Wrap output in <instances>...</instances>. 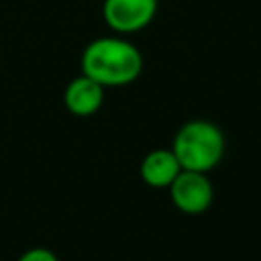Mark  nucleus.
I'll list each match as a JSON object with an SVG mask.
<instances>
[{
	"label": "nucleus",
	"mask_w": 261,
	"mask_h": 261,
	"mask_svg": "<svg viewBox=\"0 0 261 261\" xmlns=\"http://www.w3.org/2000/svg\"><path fill=\"white\" fill-rule=\"evenodd\" d=\"M224 133L210 120H188L173 137L171 151L181 169L208 173L224 157Z\"/></svg>",
	"instance_id": "f03ea898"
},
{
	"label": "nucleus",
	"mask_w": 261,
	"mask_h": 261,
	"mask_svg": "<svg viewBox=\"0 0 261 261\" xmlns=\"http://www.w3.org/2000/svg\"><path fill=\"white\" fill-rule=\"evenodd\" d=\"M179 171H181V165L175 153L165 147L149 151L139 165L141 179L151 188H169L171 181L179 175Z\"/></svg>",
	"instance_id": "423d86ee"
},
{
	"label": "nucleus",
	"mask_w": 261,
	"mask_h": 261,
	"mask_svg": "<svg viewBox=\"0 0 261 261\" xmlns=\"http://www.w3.org/2000/svg\"><path fill=\"white\" fill-rule=\"evenodd\" d=\"M159 8V0H104V22L118 35H133L147 29Z\"/></svg>",
	"instance_id": "7ed1b4c3"
},
{
	"label": "nucleus",
	"mask_w": 261,
	"mask_h": 261,
	"mask_svg": "<svg viewBox=\"0 0 261 261\" xmlns=\"http://www.w3.org/2000/svg\"><path fill=\"white\" fill-rule=\"evenodd\" d=\"M173 206L184 214H202L210 208L214 200L212 181L202 171L181 169L179 175L167 188Z\"/></svg>",
	"instance_id": "20e7f679"
},
{
	"label": "nucleus",
	"mask_w": 261,
	"mask_h": 261,
	"mask_svg": "<svg viewBox=\"0 0 261 261\" xmlns=\"http://www.w3.org/2000/svg\"><path fill=\"white\" fill-rule=\"evenodd\" d=\"M16 261H59V257L47 247H33V249H27Z\"/></svg>",
	"instance_id": "0eeeda50"
},
{
	"label": "nucleus",
	"mask_w": 261,
	"mask_h": 261,
	"mask_svg": "<svg viewBox=\"0 0 261 261\" xmlns=\"http://www.w3.org/2000/svg\"><path fill=\"white\" fill-rule=\"evenodd\" d=\"M104 98H106V88L84 73L73 77L65 86V92H63V104L67 112H71L73 116H82V118L96 114L102 108Z\"/></svg>",
	"instance_id": "39448f33"
},
{
	"label": "nucleus",
	"mask_w": 261,
	"mask_h": 261,
	"mask_svg": "<svg viewBox=\"0 0 261 261\" xmlns=\"http://www.w3.org/2000/svg\"><path fill=\"white\" fill-rule=\"evenodd\" d=\"M80 67L100 86L120 88L143 73V53L124 37H98L86 45Z\"/></svg>",
	"instance_id": "f257e3e1"
}]
</instances>
